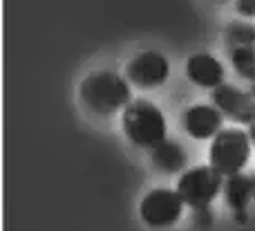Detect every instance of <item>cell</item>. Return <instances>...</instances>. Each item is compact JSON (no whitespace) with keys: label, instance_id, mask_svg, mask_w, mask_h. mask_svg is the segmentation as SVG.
I'll list each match as a JSON object with an SVG mask.
<instances>
[{"label":"cell","instance_id":"obj_1","mask_svg":"<svg viewBox=\"0 0 255 231\" xmlns=\"http://www.w3.org/2000/svg\"><path fill=\"white\" fill-rule=\"evenodd\" d=\"M79 97L90 112L99 117H110L119 110H126L132 99L130 81L112 70H99L81 81Z\"/></svg>","mask_w":255,"mask_h":231},{"label":"cell","instance_id":"obj_2","mask_svg":"<svg viewBox=\"0 0 255 231\" xmlns=\"http://www.w3.org/2000/svg\"><path fill=\"white\" fill-rule=\"evenodd\" d=\"M121 126H124L126 137L134 146L150 148L152 151L157 144L166 139V115L159 110L154 103L145 99H134L121 115Z\"/></svg>","mask_w":255,"mask_h":231},{"label":"cell","instance_id":"obj_3","mask_svg":"<svg viewBox=\"0 0 255 231\" xmlns=\"http://www.w3.org/2000/svg\"><path fill=\"white\" fill-rule=\"evenodd\" d=\"M251 146L253 144L251 137H249V130L222 128L211 142L208 162L224 178L242 173L244 166L249 164V157H251Z\"/></svg>","mask_w":255,"mask_h":231},{"label":"cell","instance_id":"obj_4","mask_svg":"<svg viewBox=\"0 0 255 231\" xmlns=\"http://www.w3.org/2000/svg\"><path fill=\"white\" fill-rule=\"evenodd\" d=\"M224 189V175L211 164L186 169L177 180L175 191L190 209H206Z\"/></svg>","mask_w":255,"mask_h":231},{"label":"cell","instance_id":"obj_5","mask_svg":"<svg viewBox=\"0 0 255 231\" xmlns=\"http://www.w3.org/2000/svg\"><path fill=\"white\" fill-rule=\"evenodd\" d=\"M184 207L186 202L181 200L179 193L159 187L143 196L139 205V218L150 229H166L179 223L184 216Z\"/></svg>","mask_w":255,"mask_h":231},{"label":"cell","instance_id":"obj_6","mask_svg":"<svg viewBox=\"0 0 255 231\" xmlns=\"http://www.w3.org/2000/svg\"><path fill=\"white\" fill-rule=\"evenodd\" d=\"M170 76V63L161 52L145 49L130 58L126 65V79L139 90H152L163 85Z\"/></svg>","mask_w":255,"mask_h":231},{"label":"cell","instance_id":"obj_7","mask_svg":"<svg viewBox=\"0 0 255 231\" xmlns=\"http://www.w3.org/2000/svg\"><path fill=\"white\" fill-rule=\"evenodd\" d=\"M211 99L213 106L229 119L249 126L255 121V94L244 92L238 85L222 83L220 88L211 90Z\"/></svg>","mask_w":255,"mask_h":231},{"label":"cell","instance_id":"obj_8","mask_svg":"<svg viewBox=\"0 0 255 231\" xmlns=\"http://www.w3.org/2000/svg\"><path fill=\"white\" fill-rule=\"evenodd\" d=\"M222 124H224V115L213 103H195V106L186 108L181 115L184 133L199 142L213 139L222 130Z\"/></svg>","mask_w":255,"mask_h":231},{"label":"cell","instance_id":"obj_9","mask_svg":"<svg viewBox=\"0 0 255 231\" xmlns=\"http://www.w3.org/2000/svg\"><path fill=\"white\" fill-rule=\"evenodd\" d=\"M186 76L193 85L206 90H215L226 83V70L213 54H193L186 61Z\"/></svg>","mask_w":255,"mask_h":231},{"label":"cell","instance_id":"obj_10","mask_svg":"<svg viewBox=\"0 0 255 231\" xmlns=\"http://www.w3.org/2000/svg\"><path fill=\"white\" fill-rule=\"evenodd\" d=\"M222 196H224L226 207H231V211H247V207L255 198V178L247 173L229 175L224 178Z\"/></svg>","mask_w":255,"mask_h":231},{"label":"cell","instance_id":"obj_11","mask_svg":"<svg viewBox=\"0 0 255 231\" xmlns=\"http://www.w3.org/2000/svg\"><path fill=\"white\" fill-rule=\"evenodd\" d=\"M150 160H152V164L157 166L159 171H163V173H168V175L179 173V171L184 173L186 164H188V153H186V148L181 146V144L163 139L161 144H157V146L152 148Z\"/></svg>","mask_w":255,"mask_h":231},{"label":"cell","instance_id":"obj_12","mask_svg":"<svg viewBox=\"0 0 255 231\" xmlns=\"http://www.w3.org/2000/svg\"><path fill=\"white\" fill-rule=\"evenodd\" d=\"M226 56H229L233 70L238 72L242 79L255 81V45H235V47H226Z\"/></svg>","mask_w":255,"mask_h":231},{"label":"cell","instance_id":"obj_13","mask_svg":"<svg viewBox=\"0 0 255 231\" xmlns=\"http://www.w3.org/2000/svg\"><path fill=\"white\" fill-rule=\"evenodd\" d=\"M224 40H226V47H235V45H255V27L251 22L233 20L226 25Z\"/></svg>","mask_w":255,"mask_h":231},{"label":"cell","instance_id":"obj_14","mask_svg":"<svg viewBox=\"0 0 255 231\" xmlns=\"http://www.w3.org/2000/svg\"><path fill=\"white\" fill-rule=\"evenodd\" d=\"M235 11L242 18H255V0H235Z\"/></svg>","mask_w":255,"mask_h":231},{"label":"cell","instance_id":"obj_15","mask_svg":"<svg viewBox=\"0 0 255 231\" xmlns=\"http://www.w3.org/2000/svg\"><path fill=\"white\" fill-rule=\"evenodd\" d=\"M193 223L199 225V227H208V225H213V214L211 209H193Z\"/></svg>","mask_w":255,"mask_h":231},{"label":"cell","instance_id":"obj_16","mask_svg":"<svg viewBox=\"0 0 255 231\" xmlns=\"http://www.w3.org/2000/svg\"><path fill=\"white\" fill-rule=\"evenodd\" d=\"M233 220L238 225H244V223H249V216H247V211H233Z\"/></svg>","mask_w":255,"mask_h":231},{"label":"cell","instance_id":"obj_17","mask_svg":"<svg viewBox=\"0 0 255 231\" xmlns=\"http://www.w3.org/2000/svg\"><path fill=\"white\" fill-rule=\"evenodd\" d=\"M249 137H251V144L255 146V121H253L251 126H249Z\"/></svg>","mask_w":255,"mask_h":231},{"label":"cell","instance_id":"obj_18","mask_svg":"<svg viewBox=\"0 0 255 231\" xmlns=\"http://www.w3.org/2000/svg\"><path fill=\"white\" fill-rule=\"evenodd\" d=\"M215 2H226V0H215Z\"/></svg>","mask_w":255,"mask_h":231},{"label":"cell","instance_id":"obj_19","mask_svg":"<svg viewBox=\"0 0 255 231\" xmlns=\"http://www.w3.org/2000/svg\"><path fill=\"white\" fill-rule=\"evenodd\" d=\"M253 178H255V175H253Z\"/></svg>","mask_w":255,"mask_h":231}]
</instances>
